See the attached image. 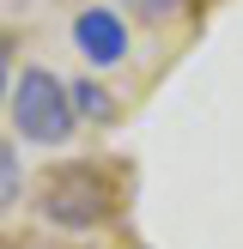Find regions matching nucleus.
<instances>
[{
    "label": "nucleus",
    "mask_w": 243,
    "mask_h": 249,
    "mask_svg": "<svg viewBox=\"0 0 243 249\" xmlns=\"http://www.w3.org/2000/svg\"><path fill=\"white\" fill-rule=\"evenodd\" d=\"M12 128H18L31 146H61V140H73V128H79L73 91H67L49 67L12 73Z\"/></svg>",
    "instance_id": "obj_1"
},
{
    "label": "nucleus",
    "mask_w": 243,
    "mask_h": 249,
    "mask_svg": "<svg viewBox=\"0 0 243 249\" xmlns=\"http://www.w3.org/2000/svg\"><path fill=\"white\" fill-rule=\"evenodd\" d=\"M43 219L61 231H91L109 219V182L97 170H55L43 189Z\"/></svg>",
    "instance_id": "obj_2"
},
{
    "label": "nucleus",
    "mask_w": 243,
    "mask_h": 249,
    "mask_svg": "<svg viewBox=\"0 0 243 249\" xmlns=\"http://www.w3.org/2000/svg\"><path fill=\"white\" fill-rule=\"evenodd\" d=\"M73 43H79V55L91 61V67H116V61L128 55V31H122V18L109 6H85L79 18H73Z\"/></svg>",
    "instance_id": "obj_3"
},
{
    "label": "nucleus",
    "mask_w": 243,
    "mask_h": 249,
    "mask_svg": "<svg viewBox=\"0 0 243 249\" xmlns=\"http://www.w3.org/2000/svg\"><path fill=\"white\" fill-rule=\"evenodd\" d=\"M18 189H24V177H18V152H12V146H0V219L18 207Z\"/></svg>",
    "instance_id": "obj_4"
},
{
    "label": "nucleus",
    "mask_w": 243,
    "mask_h": 249,
    "mask_svg": "<svg viewBox=\"0 0 243 249\" xmlns=\"http://www.w3.org/2000/svg\"><path fill=\"white\" fill-rule=\"evenodd\" d=\"M73 97H79V109H85V116H109V97L97 91L91 79H79V85H73Z\"/></svg>",
    "instance_id": "obj_5"
},
{
    "label": "nucleus",
    "mask_w": 243,
    "mask_h": 249,
    "mask_svg": "<svg viewBox=\"0 0 243 249\" xmlns=\"http://www.w3.org/2000/svg\"><path fill=\"white\" fill-rule=\"evenodd\" d=\"M128 6H134V12H140V18H152V24H164V18H170V12H176V6H182V0H128Z\"/></svg>",
    "instance_id": "obj_6"
},
{
    "label": "nucleus",
    "mask_w": 243,
    "mask_h": 249,
    "mask_svg": "<svg viewBox=\"0 0 243 249\" xmlns=\"http://www.w3.org/2000/svg\"><path fill=\"white\" fill-rule=\"evenodd\" d=\"M12 97V43H6V31H0V104Z\"/></svg>",
    "instance_id": "obj_7"
}]
</instances>
